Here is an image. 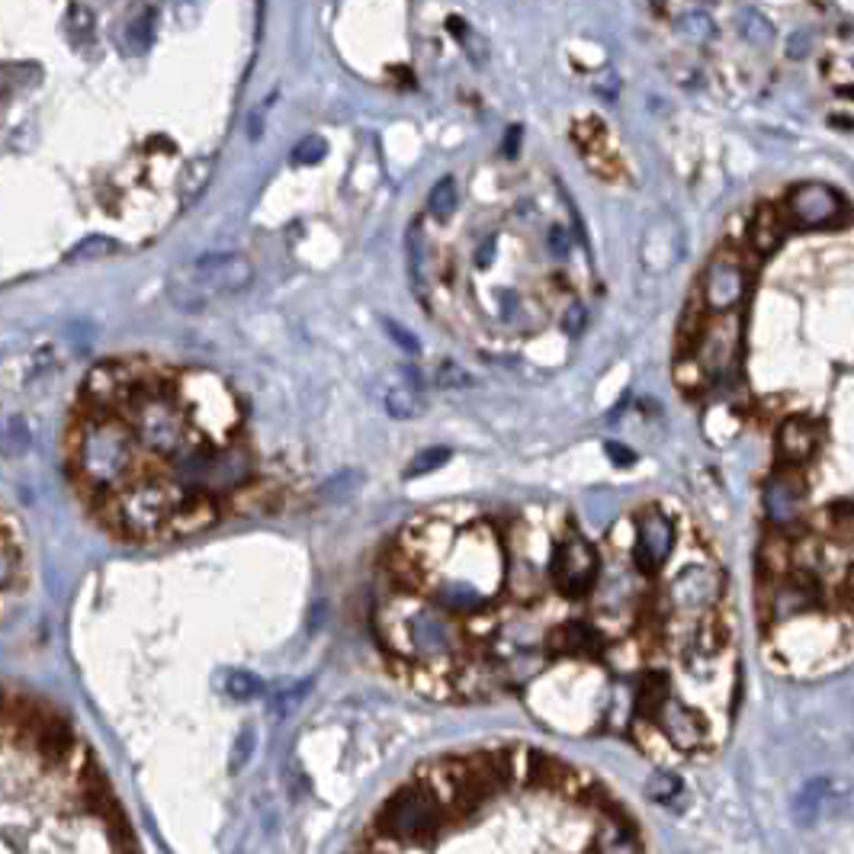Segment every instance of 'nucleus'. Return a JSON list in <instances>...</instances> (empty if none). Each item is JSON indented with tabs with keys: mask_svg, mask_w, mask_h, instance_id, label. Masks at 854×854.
Masks as SVG:
<instances>
[{
	"mask_svg": "<svg viewBox=\"0 0 854 854\" xmlns=\"http://www.w3.org/2000/svg\"><path fill=\"white\" fill-rule=\"evenodd\" d=\"M68 472L87 508H94L106 495L155 469L119 411L78 405L68 427Z\"/></svg>",
	"mask_w": 854,
	"mask_h": 854,
	"instance_id": "f257e3e1",
	"label": "nucleus"
},
{
	"mask_svg": "<svg viewBox=\"0 0 854 854\" xmlns=\"http://www.w3.org/2000/svg\"><path fill=\"white\" fill-rule=\"evenodd\" d=\"M254 267L241 254H206L200 261L180 267L167 280V296L183 312H200L212 299L241 293L251 283Z\"/></svg>",
	"mask_w": 854,
	"mask_h": 854,
	"instance_id": "f03ea898",
	"label": "nucleus"
},
{
	"mask_svg": "<svg viewBox=\"0 0 854 854\" xmlns=\"http://www.w3.org/2000/svg\"><path fill=\"white\" fill-rule=\"evenodd\" d=\"M447 822L444 803L431 784H408L379 813V832L395 838V845L405 848H431L434 835Z\"/></svg>",
	"mask_w": 854,
	"mask_h": 854,
	"instance_id": "7ed1b4c3",
	"label": "nucleus"
},
{
	"mask_svg": "<svg viewBox=\"0 0 854 854\" xmlns=\"http://www.w3.org/2000/svg\"><path fill=\"white\" fill-rule=\"evenodd\" d=\"M549 575H553L559 594H566L572 601L585 598L594 588V578H598V556L582 537H569L566 543L556 546L553 559H549Z\"/></svg>",
	"mask_w": 854,
	"mask_h": 854,
	"instance_id": "20e7f679",
	"label": "nucleus"
},
{
	"mask_svg": "<svg viewBox=\"0 0 854 854\" xmlns=\"http://www.w3.org/2000/svg\"><path fill=\"white\" fill-rule=\"evenodd\" d=\"M784 219H793L803 228H832L835 222L848 219V206L838 190L826 183H800L787 193Z\"/></svg>",
	"mask_w": 854,
	"mask_h": 854,
	"instance_id": "39448f33",
	"label": "nucleus"
},
{
	"mask_svg": "<svg viewBox=\"0 0 854 854\" xmlns=\"http://www.w3.org/2000/svg\"><path fill=\"white\" fill-rule=\"evenodd\" d=\"M749 293V270L732 251L713 257L704 273V305L716 315H726L732 305H739Z\"/></svg>",
	"mask_w": 854,
	"mask_h": 854,
	"instance_id": "423d86ee",
	"label": "nucleus"
},
{
	"mask_svg": "<svg viewBox=\"0 0 854 854\" xmlns=\"http://www.w3.org/2000/svg\"><path fill=\"white\" fill-rule=\"evenodd\" d=\"M671 549H675V527L659 508H646L636 524V543H633V562L643 575L659 572Z\"/></svg>",
	"mask_w": 854,
	"mask_h": 854,
	"instance_id": "0eeeda50",
	"label": "nucleus"
},
{
	"mask_svg": "<svg viewBox=\"0 0 854 854\" xmlns=\"http://www.w3.org/2000/svg\"><path fill=\"white\" fill-rule=\"evenodd\" d=\"M723 594V575L707 566H691L684 569L668 588V598L681 614H707Z\"/></svg>",
	"mask_w": 854,
	"mask_h": 854,
	"instance_id": "6e6552de",
	"label": "nucleus"
},
{
	"mask_svg": "<svg viewBox=\"0 0 854 854\" xmlns=\"http://www.w3.org/2000/svg\"><path fill=\"white\" fill-rule=\"evenodd\" d=\"M806 501V482L800 476V466H784L774 472L765 485V511L774 527H793Z\"/></svg>",
	"mask_w": 854,
	"mask_h": 854,
	"instance_id": "1a4fd4ad",
	"label": "nucleus"
},
{
	"mask_svg": "<svg viewBox=\"0 0 854 854\" xmlns=\"http://www.w3.org/2000/svg\"><path fill=\"white\" fill-rule=\"evenodd\" d=\"M652 723L659 726L668 736V742L681 752H697V749H704V742H707V726L700 720V713L671 704V697L665 700V707L652 716Z\"/></svg>",
	"mask_w": 854,
	"mask_h": 854,
	"instance_id": "9d476101",
	"label": "nucleus"
},
{
	"mask_svg": "<svg viewBox=\"0 0 854 854\" xmlns=\"http://www.w3.org/2000/svg\"><path fill=\"white\" fill-rule=\"evenodd\" d=\"M405 633L411 639V649H415L418 655H450L453 652L456 630L450 627V620L434 607L418 610V614L408 620Z\"/></svg>",
	"mask_w": 854,
	"mask_h": 854,
	"instance_id": "9b49d317",
	"label": "nucleus"
},
{
	"mask_svg": "<svg viewBox=\"0 0 854 854\" xmlns=\"http://www.w3.org/2000/svg\"><path fill=\"white\" fill-rule=\"evenodd\" d=\"M549 655H575V659H598L604 655V636L591 627V623L569 620L562 627L549 630L546 636Z\"/></svg>",
	"mask_w": 854,
	"mask_h": 854,
	"instance_id": "f8f14e48",
	"label": "nucleus"
},
{
	"mask_svg": "<svg viewBox=\"0 0 854 854\" xmlns=\"http://www.w3.org/2000/svg\"><path fill=\"white\" fill-rule=\"evenodd\" d=\"M819 447V427L806 418H790L777 431V460L784 466H803Z\"/></svg>",
	"mask_w": 854,
	"mask_h": 854,
	"instance_id": "ddd939ff",
	"label": "nucleus"
},
{
	"mask_svg": "<svg viewBox=\"0 0 854 854\" xmlns=\"http://www.w3.org/2000/svg\"><path fill=\"white\" fill-rule=\"evenodd\" d=\"M386 411L399 421H411L424 411V386H421V376L411 370V366H405L399 373V383L386 392Z\"/></svg>",
	"mask_w": 854,
	"mask_h": 854,
	"instance_id": "4468645a",
	"label": "nucleus"
},
{
	"mask_svg": "<svg viewBox=\"0 0 854 854\" xmlns=\"http://www.w3.org/2000/svg\"><path fill=\"white\" fill-rule=\"evenodd\" d=\"M784 228H787V225H784V212H781V209L761 206V209L755 212L752 225H749V244H752V251H755L758 257L771 254L777 244H781Z\"/></svg>",
	"mask_w": 854,
	"mask_h": 854,
	"instance_id": "2eb2a0df",
	"label": "nucleus"
},
{
	"mask_svg": "<svg viewBox=\"0 0 854 854\" xmlns=\"http://www.w3.org/2000/svg\"><path fill=\"white\" fill-rule=\"evenodd\" d=\"M671 697V681L662 671H646L643 678L636 681V713L639 716H652L665 707V700Z\"/></svg>",
	"mask_w": 854,
	"mask_h": 854,
	"instance_id": "dca6fc26",
	"label": "nucleus"
},
{
	"mask_svg": "<svg viewBox=\"0 0 854 854\" xmlns=\"http://www.w3.org/2000/svg\"><path fill=\"white\" fill-rule=\"evenodd\" d=\"M453 209H456V180L453 177H440L434 183L431 196H427V212H431L434 219L444 222V219L453 216Z\"/></svg>",
	"mask_w": 854,
	"mask_h": 854,
	"instance_id": "f3484780",
	"label": "nucleus"
},
{
	"mask_svg": "<svg viewBox=\"0 0 854 854\" xmlns=\"http://www.w3.org/2000/svg\"><path fill=\"white\" fill-rule=\"evenodd\" d=\"M822 793H826V781H813V784L803 787V793L797 797V803H793V819H797L800 826H810V822L819 816Z\"/></svg>",
	"mask_w": 854,
	"mask_h": 854,
	"instance_id": "a211bd4d",
	"label": "nucleus"
},
{
	"mask_svg": "<svg viewBox=\"0 0 854 854\" xmlns=\"http://www.w3.org/2000/svg\"><path fill=\"white\" fill-rule=\"evenodd\" d=\"M444 463H450V450L447 447H431V450H421L415 460L408 463L405 476L408 479H418V476H431L434 469H440Z\"/></svg>",
	"mask_w": 854,
	"mask_h": 854,
	"instance_id": "6ab92c4d",
	"label": "nucleus"
},
{
	"mask_svg": "<svg viewBox=\"0 0 854 854\" xmlns=\"http://www.w3.org/2000/svg\"><path fill=\"white\" fill-rule=\"evenodd\" d=\"M408 267H411V283H415L418 293H424L427 283H424V241L418 235V225H411L408 232Z\"/></svg>",
	"mask_w": 854,
	"mask_h": 854,
	"instance_id": "aec40b11",
	"label": "nucleus"
},
{
	"mask_svg": "<svg viewBox=\"0 0 854 854\" xmlns=\"http://www.w3.org/2000/svg\"><path fill=\"white\" fill-rule=\"evenodd\" d=\"M325 155H328V142L322 139V135H309V139H302L293 148V164L309 167V164H318Z\"/></svg>",
	"mask_w": 854,
	"mask_h": 854,
	"instance_id": "412c9836",
	"label": "nucleus"
},
{
	"mask_svg": "<svg viewBox=\"0 0 854 854\" xmlns=\"http://www.w3.org/2000/svg\"><path fill=\"white\" fill-rule=\"evenodd\" d=\"M742 29H745V39L755 42V45H768V42H774V26H771L765 17H761L758 10H749V13H745Z\"/></svg>",
	"mask_w": 854,
	"mask_h": 854,
	"instance_id": "4be33fe9",
	"label": "nucleus"
},
{
	"mask_svg": "<svg viewBox=\"0 0 854 854\" xmlns=\"http://www.w3.org/2000/svg\"><path fill=\"white\" fill-rule=\"evenodd\" d=\"M225 691L235 700H251V697L261 694V681H257L254 675H248V671H232L225 681Z\"/></svg>",
	"mask_w": 854,
	"mask_h": 854,
	"instance_id": "5701e85b",
	"label": "nucleus"
},
{
	"mask_svg": "<svg viewBox=\"0 0 854 854\" xmlns=\"http://www.w3.org/2000/svg\"><path fill=\"white\" fill-rule=\"evenodd\" d=\"M678 26L684 29V33L688 36H694V39H707V36H713V20L707 17V13H684V17L678 20Z\"/></svg>",
	"mask_w": 854,
	"mask_h": 854,
	"instance_id": "b1692460",
	"label": "nucleus"
},
{
	"mask_svg": "<svg viewBox=\"0 0 854 854\" xmlns=\"http://www.w3.org/2000/svg\"><path fill=\"white\" fill-rule=\"evenodd\" d=\"M383 328H386L389 338L405 350V354H418V350H421V344H418L415 334H411L408 328H402L399 322H392V318H383Z\"/></svg>",
	"mask_w": 854,
	"mask_h": 854,
	"instance_id": "393cba45",
	"label": "nucleus"
},
{
	"mask_svg": "<svg viewBox=\"0 0 854 854\" xmlns=\"http://www.w3.org/2000/svg\"><path fill=\"white\" fill-rule=\"evenodd\" d=\"M678 790H681V784L675 781V777L659 774V777H652V784H649V797H652V800H659V803H671V797H675Z\"/></svg>",
	"mask_w": 854,
	"mask_h": 854,
	"instance_id": "a878e982",
	"label": "nucleus"
},
{
	"mask_svg": "<svg viewBox=\"0 0 854 854\" xmlns=\"http://www.w3.org/2000/svg\"><path fill=\"white\" fill-rule=\"evenodd\" d=\"M254 729H244L238 742H235V752H232V771H238L241 765H248L251 755H254Z\"/></svg>",
	"mask_w": 854,
	"mask_h": 854,
	"instance_id": "bb28decb",
	"label": "nucleus"
},
{
	"mask_svg": "<svg viewBox=\"0 0 854 854\" xmlns=\"http://www.w3.org/2000/svg\"><path fill=\"white\" fill-rule=\"evenodd\" d=\"M116 244L110 238H90L84 241L78 251H71V257H97V254H110Z\"/></svg>",
	"mask_w": 854,
	"mask_h": 854,
	"instance_id": "cd10ccee",
	"label": "nucleus"
},
{
	"mask_svg": "<svg viewBox=\"0 0 854 854\" xmlns=\"http://www.w3.org/2000/svg\"><path fill=\"white\" fill-rule=\"evenodd\" d=\"M549 251H553L556 257H569L572 241H569L566 228H562V225H553V228H549Z\"/></svg>",
	"mask_w": 854,
	"mask_h": 854,
	"instance_id": "c85d7f7f",
	"label": "nucleus"
},
{
	"mask_svg": "<svg viewBox=\"0 0 854 854\" xmlns=\"http://www.w3.org/2000/svg\"><path fill=\"white\" fill-rule=\"evenodd\" d=\"M604 453H607L610 460H614L617 466H623V469L636 463V456H633L627 447H623V444H614V440H610V444H604Z\"/></svg>",
	"mask_w": 854,
	"mask_h": 854,
	"instance_id": "c756f323",
	"label": "nucleus"
},
{
	"mask_svg": "<svg viewBox=\"0 0 854 854\" xmlns=\"http://www.w3.org/2000/svg\"><path fill=\"white\" fill-rule=\"evenodd\" d=\"M453 383L466 386L469 376H463V370L456 363H444V366H440V386H453Z\"/></svg>",
	"mask_w": 854,
	"mask_h": 854,
	"instance_id": "7c9ffc66",
	"label": "nucleus"
},
{
	"mask_svg": "<svg viewBox=\"0 0 854 854\" xmlns=\"http://www.w3.org/2000/svg\"><path fill=\"white\" fill-rule=\"evenodd\" d=\"M132 36H135V39H132L135 49H139V52L148 49V42H151V17H145L142 23H135V26H132Z\"/></svg>",
	"mask_w": 854,
	"mask_h": 854,
	"instance_id": "2f4dec72",
	"label": "nucleus"
},
{
	"mask_svg": "<svg viewBox=\"0 0 854 854\" xmlns=\"http://www.w3.org/2000/svg\"><path fill=\"white\" fill-rule=\"evenodd\" d=\"M582 322H585V309L575 302L572 309H569V315H566V331H569V334H575L578 328H582Z\"/></svg>",
	"mask_w": 854,
	"mask_h": 854,
	"instance_id": "473e14b6",
	"label": "nucleus"
},
{
	"mask_svg": "<svg viewBox=\"0 0 854 854\" xmlns=\"http://www.w3.org/2000/svg\"><path fill=\"white\" fill-rule=\"evenodd\" d=\"M492 254H495V244H492V241H485L482 248H479V254H476V267H482V270H485L488 264H492Z\"/></svg>",
	"mask_w": 854,
	"mask_h": 854,
	"instance_id": "72a5a7b5",
	"label": "nucleus"
},
{
	"mask_svg": "<svg viewBox=\"0 0 854 854\" xmlns=\"http://www.w3.org/2000/svg\"><path fill=\"white\" fill-rule=\"evenodd\" d=\"M517 139H521V129L514 126V129L508 132V145H505V155H508V158H514V151H517Z\"/></svg>",
	"mask_w": 854,
	"mask_h": 854,
	"instance_id": "f704fd0d",
	"label": "nucleus"
},
{
	"mask_svg": "<svg viewBox=\"0 0 854 854\" xmlns=\"http://www.w3.org/2000/svg\"><path fill=\"white\" fill-rule=\"evenodd\" d=\"M10 521H13V517H10V514H7L4 508H0V527H7Z\"/></svg>",
	"mask_w": 854,
	"mask_h": 854,
	"instance_id": "c9c22d12",
	"label": "nucleus"
},
{
	"mask_svg": "<svg viewBox=\"0 0 854 854\" xmlns=\"http://www.w3.org/2000/svg\"><path fill=\"white\" fill-rule=\"evenodd\" d=\"M0 707H4V700H0Z\"/></svg>",
	"mask_w": 854,
	"mask_h": 854,
	"instance_id": "e433bc0d",
	"label": "nucleus"
}]
</instances>
